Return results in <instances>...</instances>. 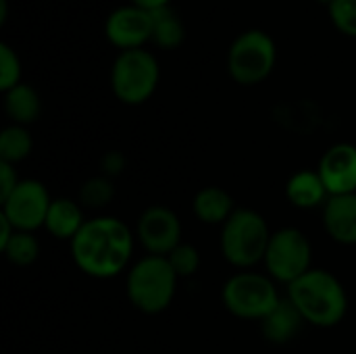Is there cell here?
I'll list each match as a JSON object with an SVG mask.
<instances>
[{
  "mask_svg": "<svg viewBox=\"0 0 356 354\" xmlns=\"http://www.w3.org/2000/svg\"><path fill=\"white\" fill-rule=\"evenodd\" d=\"M6 13H8V2L6 0H0V25L6 21Z\"/></svg>",
  "mask_w": 356,
  "mask_h": 354,
  "instance_id": "f1b7e54d",
  "label": "cell"
},
{
  "mask_svg": "<svg viewBox=\"0 0 356 354\" xmlns=\"http://www.w3.org/2000/svg\"><path fill=\"white\" fill-rule=\"evenodd\" d=\"M177 273L167 257L146 255L136 261L125 280V294L134 309L144 315H159L167 311L175 298Z\"/></svg>",
  "mask_w": 356,
  "mask_h": 354,
  "instance_id": "3957f363",
  "label": "cell"
},
{
  "mask_svg": "<svg viewBox=\"0 0 356 354\" xmlns=\"http://www.w3.org/2000/svg\"><path fill=\"white\" fill-rule=\"evenodd\" d=\"M131 4H136L140 8H146V10H154V8L167 6L169 0H131Z\"/></svg>",
  "mask_w": 356,
  "mask_h": 354,
  "instance_id": "83f0119b",
  "label": "cell"
},
{
  "mask_svg": "<svg viewBox=\"0 0 356 354\" xmlns=\"http://www.w3.org/2000/svg\"><path fill=\"white\" fill-rule=\"evenodd\" d=\"M19 182L21 177L17 175V165L0 161V200H4L19 186Z\"/></svg>",
  "mask_w": 356,
  "mask_h": 354,
  "instance_id": "4316f807",
  "label": "cell"
},
{
  "mask_svg": "<svg viewBox=\"0 0 356 354\" xmlns=\"http://www.w3.org/2000/svg\"><path fill=\"white\" fill-rule=\"evenodd\" d=\"M275 61L277 48L273 38L261 29H250L229 46L227 73L240 86H257L271 75Z\"/></svg>",
  "mask_w": 356,
  "mask_h": 354,
  "instance_id": "52a82bcc",
  "label": "cell"
},
{
  "mask_svg": "<svg viewBox=\"0 0 356 354\" xmlns=\"http://www.w3.org/2000/svg\"><path fill=\"white\" fill-rule=\"evenodd\" d=\"M234 196L219 186H207L198 190L192 200V213L204 225H223L234 215Z\"/></svg>",
  "mask_w": 356,
  "mask_h": 354,
  "instance_id": "2e32d148",
  "label": "cell"
},
{
  "mask_svg": "<svg viewBox=\"0 0 356 354\" xmlns=\"http://www.w3.org/2000/svg\"><path fill=\"white\" fill-rule=\"evenodd\" d=\"M305 325L302 315L286 296L277 303V307L261 321L263 338L271 344H288L292 342Z\"/></svg>",
  "mask_w": 356,
  "mask_h": 354,
  "instance_id": "9a60e30c",
  "label": "cell"
},
{
  "mask_svg": "<svg viewBox=\"0 0 356 354\" xmlns=\"http://www.w3.org/2000/svg\"><path fill=\"white\" fill-rule=\"evenodd\" d=\"M317 2H323V4H327V6H330V4H332L334 0H317Z\"/></svg>",
  "mask_w": 356,
  "mask_h": 354,
  "instance_id": "f546056e",
  "label": "cell"
},
{
  "mask_svg": "<svg viewBox=\"0 0 356 354\" xmlns=\"http://www.w3.org/2000/svg\"><path fill=\"white\" fill-rule=\"evenodd\" d=\"M77 269L94 280L117 277L129 267L134 255V234L117 217H94L83 223L69 242Z\"/></svg>",
  "mask_w": 356,
  "mask_h": 354,
  "instance_id": "6da1fadb",
  "label": "cell"
},
{
  "mask_svg": "<svg viewBox=\"0 0 356 354\" xmlns=\"http://www.w3.org/2000/svg\"><path fill=\"white\" fill-rule=\"evenodd\" d=\"M271 234L267 219L259 211L236 209L221 225V255L232 267L248 271L265 261Z\"/></svg>",
  "mask_w": 356,
  "mask_h": 354,
  "instance_id": "277c9868",
  "label": "cell"
},
{
  "mask_svg": "<svg viewBox=\"0 0 356 354\" xmlns=\"http://www.w3.org/2000/svg\"><path fill=\"white\" fill-rule=\"evenodd\" d=\"M125 167H127V159L121 150H108L100 159V173L111 179L119 177L125 171Z\"/></svg>",
  "mask_w": 356,
  "mask_h": 354,
  "instance_id": "484cf974",
  "label": "cell"
},
{
  "mask_svg": "<svg viewBox=\"0 0 356 354\" xmlns=\"http://www.w3.org/2000/svg\"><path fill=\"white\" fill-rule=\"evenodd\" d=\"M104 33L106 40L121 52L138 50L152 40V15L136 4L119 6L108 15Z\"/></svg>",
  "mask_w": 356,
  "mask_h": 354,
  "instance_id": "8fae6325",
  "label": "cell"
},
{
  "mask_svg": "<svg viewBox=\"0 0 356 354\" xmlns=\"http://www.w3.org/2000/svg\"><path fill=\"white\" fill-rule=\"evenodd\" d=\"M88 219L83 217V207L71 198H52V204L46 215V232L56 240L71 242Z\"/></svg>",
  "mask_w": 356,
  "mask_h": 354,
  "instance_id": "e0dca14e",
  "label": "cell"
},
{
  "mask_svg": "<svg viewBox=\"0 0 356 354\" xmlns=\"http://www.w3.org/2000/svg\"><path fill=\"white\" fill-rule=\"evenodd\" d=\"M136 236L148 255L167 257L181 244V221L169 207H148L138 219Z\"/></svg>",
  "mask_w": 356,
  "mask_h": 354,
  "instance_id": "30bf717a",
  "label": "cell"
},
{
  "mask_svg": "<svg viewBox=\"0 0 356 354\" xmlns=\"http://www.w3.org/2000/svg\"><path fill=\"white\" fill-rule=\"evenodd\" d=\"M150 15H152V40L161 48L173 50L184 44V40H186L184 21L169 4L150 10Z\"/></svg>",
  "mask_w": 356,
  "mask_h": 354,
  "instance_id": "d6986e66",
  "label": "cell"
},
{
  "mask_svg": "<svg viewBox=\"0 0 356 354\" xmlns=\"http://www.w3.org/2000/svg\"><path fill=\"white\" fill-rule=\"evenodd\" d=\"M21 83V61L8 44H0V90L8 92Z\"/></svg>",
  "mask_w": 356,
  "mask_h": 354,
  "instance_id": "cb8c5ba5",
  "label": "cell"
},
{
  "mask_svg": "<svg viewBox=\"0 0 356 354\" xmlns=\"http://www.w3.org/2000/svg\"><path fill=\"white\" fill-rule=\"evenodd\" d=\"M286 196L292 207L300 211H313L317 207H325L330 200V192L319 177L317 169H300L296 171L286 186Z\"/></svg>",
  "mask_w": 356,
  "mask_h": 354,
  "instance_id": "5bb4252c",
  "label": "cell"
},
{
  "mask_svg": "<svg viewBox=\"0 0 356 354\" xmlns=\"http://www.w3.org/2000/svg\"><path fill=\"white\" fill-rule=\"evenodd\" d=\"M286 296L298 309L305 323L321 330L336 328L348 313L346 288L327 269L313 267L309 273L288 286Z\"/></svg>",
  "mask_w": 356,
  "mask_h": 354,
  "instance_id": "7a4b0ae2",
  "label": "cell"
},
{
  "mask_svg": "<svg viewBox=\"0 0 356 354\" xmlns=\"http://www.w3.org/2000/svg\"><path fill=\"white\" fill-rule=\"evenodd\" d=\"M330 17L342 33L356 38V0H334Z\"/></svg>",
  "mask_w": 356,
  "mask_h": 354,
  "instance_id": "d4e9b609",
  "label": "cell"
},
{
  "mask_svg": "<svg viewBox=\"0 0 356 354\" xmlns=\"http://www.w3.org/2000/svg\"><path fill=\"white\" fill-rule=\"evenodd\" d=\"M115 194H117L115 182L100 173V175L88 177L81 184L77 192V202L83 209H104L115 200Z\"/></svg>",
  "mask_w": 356,
  "mask_h": 354,
  "instance_id": "44dd1931",
  "label": "cell"
},
{
  "mask_svg": "<svg viewBox=\"0 0 356 354\" xmlns=\"http://www.w3.org/2000/svg\"><path fill=\"white\" fill-rule=\"evenodd\" d=\"M31 148H33V140L27 127L10 123L8 127L0 131V161L2 163L19 165L31 154Z\"/></svg>",
  "mask_w": 356,
  "mask_h": 354,
  "instance_id": "ffe728a7",
  "label": "cell"
},
{
  "mask_svg": "<svg viewBox=\"0 0 356 354\" xmlns=\"http://www.w3.org/2000/svg\"><path fill=\"white\" fill-rule=\"evenodd\" d=\"M323 227L334 242L356 246V194L330 196L323 207Z\"/></svg>",
  "mask_w": 356,
  "mask_h": 354,
  "instance_id": "4fadbf2b",
  "label": "cell"
},
{
  "mask_svg": "<svg viewBox=\"0 0 356 354\" xmlns=\"http://www.w3.org/2000/svg\"><path fill=\"white\" fill-rule=\"evenodd\" d=\"M161 79V69L156 58L144 50H125L121 52L111 69V88L117 100L123 104L136 106L146 102Z\"/></svg>",
  "mask_w": 356,
  "mask_h": 354,
  "instance_id": "8992f818",
  "label": "cell"
},
{
  "mask_svg": "<svg viewBox=\"0 0 356 354\" xmlns=\"http://www.w3.org/2000/svg\"><path fill=\"white\" fill-rule=\"evenodd\" d=\"M267 275L286 288L313 269V246L298 227H282L271 234L265 261Z\"/></svg>",
  "mask_w": 356,
  "mask_h": 354,
  "instance_id": "ba28073f",
  "label": "cell"
},
{
  "mask_svg": "<svg viewBox=\"0 0 356 354\" xmlns=\"http://www.w3.org/2000/svg\"><path fill=\"white\" fill-rule=\"evenodd\" d=\"M40 108H42L40 96L27 83H19L8 92H4V111L15 125L27 127L40 117Z\"/></svg>",
  "mask_w": 356,
  "mask_h": 354,
  "instance_id": "ac0fdd59",
  "label": "cell"
},
{
  "mask_svg": "<svg viewBox=\"0 0 356 354\" xmlns=\"http://www.w3.org/2000/svg\"><path fill=\"white\" fill-rule=\"evenodd\" d=\"M221 300L225 309L244 321H263L282 300L275 282L267 273L238 271L234 273L221 290Z\"/></svg>",
  "mask_w": 356,
  "mask_h": 354,
  "instance_id": "5b68a950",
  "label": "cell"
},
{
  "mask_svg": "<svg viewBox=\"0 0 356 354\" xmlns=\"http://www.w3.org/2000/svg\"><path fill=\"white\" fill-rule=\"evenodd\" d=\"M2 255L15 267H29L40 257V242L31 232H15L8 244L2 248Z\"/></svg>",
  "mask_w": 356,
  "mask_h": 354,
  "instance_id": "7402d4cb",
  "label": "cell"
},
{
  "mask_svg": "<svg viewBox=\"0 0 356 354\" xmlns=\"http://www.w3.org/2000/svg\"><path fill=\"white\" fill-rule=\"evenodd\" d=\"M52 198L46 186L38 179H21L19 186L0 200V215L10 221L17 232H35L44 227Z\"/></svg>",
  "mask_w": 356,
  "mask_h": 354,
  "instance_id": "9c48e42d",
  "label": "cell"
},
{
  "mask_svg": "<svg viewBox=\"0 0 356 354\" xmlns=\"http://www.w3.org/2000/svg\"><path fill=\"white\" fill-rule=\"evenodd\" d=\"M167 259H169V263H171V267H173V271L177 273L179 280L192 277L200 269V252L190 242H181L179 246H175L167 255Z\"/></svg>",
  "mask_w": 356,
  "mask_h": 354,
  "instance_id": "603a6c76",
  "label": "cell"
},
{
  "mask_svg": "<svg viewBox=\"0 0 356 354\" xmlns=\"http://www.w3.org/2000/svg\"><path fill=\"white\" fill-rule=\"evenodd\" d=\"M330 196L356 194V146L340 142L330 146L317 167Z\"/></svg>",
  "mask_w": 356,
  "mask_h": 354,
  "instance_id": "7c38bea8",
  "label": "cell"
}]
</instances>
